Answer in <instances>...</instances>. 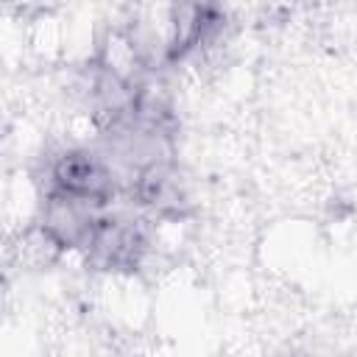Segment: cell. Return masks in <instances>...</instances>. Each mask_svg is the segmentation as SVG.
<instances>
[{
  "label": "cell",
  "instance_id": "7a4b0ae2",
  "mask_svg": "<svg viewBox=\"0 0 357 357\" xmlns=\"http://www.w3.org/2000/svg\"><path fill=\"white\" fill-rule=\"evenodd\" d=\"M148 220L126 212H106L84 248V257L98 271H137L148 254Z\"/></svg>",
  "mask_w": 357,
  "mask_h": 357
},
{
  "label": "cell",
  "instance_id": "6da1fadb",
  "mask_svg": "<svg viewBox=\"0 0 357 357\" xmlns=\"http://www.w3.org/2000/svg\"><path fill=\"white\" fill-rule=\"evenodd\" d=\"M39 178L42 195H64L95 204L100 209H109L114 198L123 195V181L98 145L59 148L45 159Z\"/></svg>",
  "mask_w": 357,
  "mask_h": 357
}]
</instances>
